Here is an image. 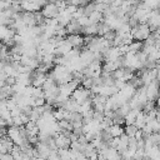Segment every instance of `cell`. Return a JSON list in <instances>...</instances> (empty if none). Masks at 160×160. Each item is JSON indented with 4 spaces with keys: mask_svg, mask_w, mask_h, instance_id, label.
<instances>
[{
    "mask_svg": "<svg viewBox=\"0 0 160 160\" xmlns=\"http://www.w3.org/2000/svg\"><path fill=\"white\" fill-rule=\"evenodd\" d=\"M130 32H131L132 40H135V41H141V42L145 41V40L150 36V34H151L150 28H149L148 24H138L135 28H132V29L130 30Z\"/></svg>",
    "mask_w": 160,
    "mask_h": 160,
    "instance_id": "1",
    "label": "cell"
},
{
    "mask_svg": "<svg viewBox=\"0 0 160 160\" xmlns=\"http://www.w3.org/2000/svg\"><path fill=\"white\" fill-rule=\"evenodd\" d=\"M91 96H92V94H91V91H90V90H88V89L82 88L81 85H79V86L72 91V94H71V96H70V98H71L74 101H76L79 105H81L82 102H85V101L90 100V99H91Z\"/></svg>",
    "mask_w": 160,
    "mask_h": 160,
    "instance_id": "2",
    "label": "cell"
},
{
    "mask_svg": "<svg viewBox=\"0 0 160 160\" xmlns=\"http://www.w3.org/2000/svg\"><path fill=\"white\" fill-rule=\"evenodd\" d=\"M41 15L45 18V19H56L58 15H59V9L56 6L55 2H51L49 1L46 5H44L40 10Z\"/></svg>",
    "mask_w": 160,
    "mask_h": 160,
    "instance_id": "3",
    "label": "cell"
},
{
    "mask_svg": "<svg viewBox=\"0 0 160 160\" xmlns=\"http://www.w3.org/2000/svg\"><path fill=\"white\" fill-rule=\"evenodd\" d=\"M68 42L74 48V49H79L84 45V36H81L80 34H70L66 36Z\"/></svg>",
    "mask_w": 160,
    "mask_h": 160,
    "instance_id": "4",
    "label": "cell"
},
{
    "mask_svg": "<svg viewBox=\"0 0 160 160\" xmlns=\"http://www.w3.org/2000/svg\"><path fill=\"white\" fill-rule=\"evenodd\" d=\"M65 29H66V34L68 35H70V34H81L82 32V28H81V25L78 22V20H75V19H72L66 26H65Z\"/></svg>",
    "mask_w": 160,
    "mask_h": 160,
    "instance_id": "5",
    "label": "cell"
},
{
    "mask_svg": "<svg viewBox=\"0 0 160 160\" xmlns=\"http://www.w3.org/2000/svg\"><path fill=\"white\" fill-rule=\"evenodd\" d=\"M105 130L109 132V135L111 138H120L124 134V128L121 125H118V124H112Z\"/></svg>",
    "mask_w": 160,
    "mask_h": 160,
    "instance_id": "6",
    "label": "cell"
},
{
    "mask_svg": "<svg viewBox=\"0 0 160 160\" xmlns=\"http://www.w3.org/2000/svg\"><path fill=\"white\" fill-rule=\"evenodd\" d=\"M88 18H89V22L94 24V25H96V24H99V22H101L104 20V15L100 11H96V10L92 11Z\"/></svg>",
    "mask_w": 160,
    "mask_h": 160,
    "instance_id": "7",
    "label": "cell"
},
{
    "mask_svg": "<svg viewBox=\"0 0 160 160\" xmlns=\"http://www.w3.org/2000/svg\"><path fill=\"white\" fill-rule=\"evenodd\" d=\"M85 36H96L98 35V26L94 25V24H90V25H86L82 28V32Z\"/></svg>",
    "mask_w": 160,
    "mask_h": 160,
    "instance_id": "8",
    "label": "cell"
},
{
    "mask_svg": "<svg viewBox=\"0 0 160 160\" xmlns=\"http://www.w3.org/2000/svg\"><path fill=\"white\" fill-rule=\"evenodd\" d=\"M142 49V42L141 41H132L130 45H129V52H132V54H136L139 51H141Z\"/></svg>",
    "mask_w": 160,
    "mask_h": 160,
    "instance_id": "9",
    "label": "cell"
},
{
    "mask_svg": "<svg viewBox=\"0 0 160 160\" xmlns=\"http://www.w3.org/2000/svg\"><path fill=\"white\" fill-rule=\"evenodd\" d=\"M138 130H139V129H138L135 125H125V128H124V134L128 135L129 138H134Z\"/></svg>",
    "mask_w": 160,
    "mask_h": 160,
    "instance_id": "10",
    "label": "cell"
},
{
    "mask_svg": "<svg viewBox=\"0 0 160 160\" xmlns=\"http://www.w3.org/2000/svg\"><path fill=\"white\" fill-rule=\"evenodd\" d=\"M95 1H92V2H89V4H86L85 6H84V15L85 16H89L92 11H95Z\"/></svg>",
    "mask_w": 160,
    "mask_h": 160,
    "instance_id": "11",
    "label": "cell"
},
{
    "mask_svg": "<svg viewBox=\"0 0 160 160\" xmlns=\"http://www.w3.org/2000/svg\"><path fill=\"white\" fill-rule=\"evenodd\" d=\"M78 22L81 25V28H84V26H86V25H90V22H89V18L85 16V15L80 16V18L78 19Z\"/></svg>",
    "mask_w": 160,
    "mask_h": 160,
    "instance_id": "12",
    "label": "cell"
},
{
    "mask_svg": "<svg viewBox=\"0 0 160 160\" xmlns=\"http://www.w3.org/2000/svg\"><path fill=\"white\" fill-rule=\"evenodd\" d=\"M155 109L158 110V111H160V95L156 98V100H155Z\"/></svg>",
    "mask_w": 160,
    "mask_h": 160,
    "instance_id": "13",
    "label": "cell"
},
{
    "mask_svg": "<svg viewBox=\"0 0 160 160\" xmlns=\"http://www.w3.org/2000/svg\"><path fill=\"white\" fill-rule=\"evenodd\" d=\"M92 1H94V0H80V6H82V8H84L86 4H89V2H92Z\"/></svg>",
    "mask_w": 160,
    "mask_h": 160,
    "instance_id": "14",
    "label": "cell"
},
{
    "mask_svg": "<svg viewBox=\"0 0 160 160\" xmlns=\"http://www.w3.org/2000/svg\"><path fill=\"white\" fill-rule=\"evenodd\" d=\"M110 1L111 0H95V2H101V4H108V5H110Z\"/></svg>",
    "mask_w": 160,
    "mask_h": 160,
    "instance_id": "15",
    "label": "cell"
},
{
    "mask_svg": "<svg viewBox=\"0 0 160 160\" xmlns=\"http://www.w3.org/2000/svg\"><path fill=\"white\" fill-rule=\"evenodd\" d=\"M49 1H51V2H56V1H59V0H49Z\"/></svg>",
    "mask_w": 160,
    "mask_h": 160,
    "instance_id": "16",
    "label": "cell"
}]
</instances>
